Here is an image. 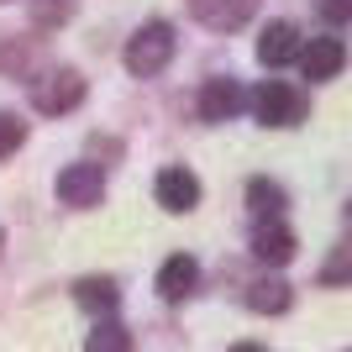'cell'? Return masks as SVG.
<instances>
[{
    "instance_id": "6da1fadb",
    "label": "cell",
    "mask_w": 352,
    "mask_h": 352,
    "mask_svg": "<svg viewBox=\"0 0 352 352\" xmlns=\"http://www.w3.org/2000/svg\"><path fill=\"white\" fill-rule=\"evenodd\" d=\"M248 105L263 126H300V121H305V95L294 85H284V79H263V85L248 95Z\"/></svg>"
},
{
    "instance_id": "7a4b0ae2",
    "label": "cell",
    "mask_w": 352,
    "mask_h": 352,
    "mask_svg": "<svg viewBox=\"0 0 352 352\" xmlns=\"http://www.w3.org/2000/svg\"><path fill=\"white\" fill-rule=\"evenodd\" d=\"M168 58H174V27L168 21H147V27H137V37H126V69L142 74V79L168 69Z\"/></svg>"
},
{
    "instance_id": "3957f363",
    "label": "cell",
    "mask_w": 352,
    "mask_h": 352,
    "mask_svg": "<svg viewBox=\"0 0 352 352\" xmlns=\"http://www.w3.org/2000/svg\"><path fill=\"white\" fill-rule=\"evenodd\" d=\"M79 100H85V74H74V69H53L47 79L32 85V105H37L43 116H63V111H74Z\"/></svg>"
},
{
    "instance_id": "277c9868",
    "label": "cell",
    "mask_w": 352,
    "mask_h": 352,
    "mask_svg": "<svg viewBox=\"0 0 352 352\" xmlns=\"http://www.w3.org/2000/svg\"><path fill=\"white\" fill-rule=\"evenodd\" d=\"M58 200L74 210H89V206H100L105 200V174L95 168V163H69L58 174Z\"/></svg>"
},
{
    "instance_id": "5b68a950",
    "label": "cell",
    "mask_w": 352,
    "mask_h": 352,
    "mask_svg": "<svg viewBox=\"0 0 352 352\" xmlns=\"http://www.w3.org/2000/svg\"><path fill=\"white\" fill-rule=\"evenodd\" d=\"M153 195H158V206L163 210H174V216H184V210L200 206V179L190 174V168H163L158 179H153Z\"/></svg>"
},
{
    "instance_id": "8992f818",
    "label": "cell",
    "mask_w": 352,
    "mask_h": 352,
    "mask_svg": "<svg viewBox=\"0 0 352 352\" xmlns=\"http://www.w3.org/2000/svg\"><path fill=\"white\" fill-rule=\"evenodd\" d=\"M342 63H347L342 37H310V43H300V69H305V79H337Z\"/></svg>"
},
{
    "instance_id": "52a82bcc",
    "label": "cell",
    "mask_w": 352,
    "mask_h": 352,
    "mask_svg": "<svg viewBox=\"0 0 352 352\" xmlns=\"http://www.w3.org/2000/svg\"><path fill=\"white\" fill-rule=\"evenodd\" d=\"M195 21H206L210 32H236L258 16V0H190Z\"/></svg>"
},
{
    "instance_id": "ba28073f",
    "label": "cell",
    "mask_w": 352,
    "mask_h": 352,
    "mask_svg": "<svg viewBox=\"0 0 352 352\" xmlns=\"http://www.w3.org/2000/svg\"><path fill=\"white\" fill-rule=\"evenodd\" d=\"M252 258L268 268H284L294 258V232L284 221H258V232H252Z\"/></svg>"
},
{
    "instance_id": "9c48e42d",
    "label": "cell",
    "mask_w": 352,
    "mask_h": 352,
    "mask_svg": "<svg viewBox=\"0 0 352 352\" xmlns=\"http://www.w3.org/2000/svg\"><path fill=\"white\" fill-rule=\"evenodd\" d=\"M242 105H248V89L236 79H206V89H200V116L206 121H232Z\"/></svg>"
},
{
    "instance_id": "30bf717a",
    "label": "cell",
    "mask_w": 352,
    "mask_h": 352,
    "mask_svg": "<svg viewBox=\"0 0 352 352\" xmlns=\"http://www.w3.org/2000/svg\"><path fill=\"white\" fill-rule=\"evenodd\" d=\"M258 58H263L268 69L300 58V32H294V21H268L263 37H258Z\"/></svg>"
},
{
    "instance_id": "8fae6325",
    "label": "cell",
    "mask_w": 352,
    "mask_h": 352,
    "mask_svg": "<svg viewBox=\"0 0 352 352\" xmlns=\"http://www.w3.org/2000/svg\"><path fill=\"white\" fill-rule=\"evenodd\" d=\"M195 284H200V263H195L190 252H174V258L158 268V294L163 300H190Z\"/></svg>"
},
{
    "instance_id": "7c38bea8",
    "label": "cell",
    "mask_w": 352,
    "mask_h": 352,
    "mask_svg": "<svg viewBox=\"0 0 352 352\" xmlns=\"http://www.w3.org/2000/svg\"><path fill=\"white\" fill-rule=\"evenodd\" d=\"M74 300H79L89 316L111 321V316H116V305H121V289H116V279H105V274H89V279L74 284Z\"/></svg>"
},
{
    "instance_id": "4fadbf2b",
    "label": "cell",
    "mask_w": 352,
    "mask_h": 352,
    "mask_svg": "<svg viewBox=\"0 0 352 352\" xmlns=\"http://www.w3.org/2000/svg\"><path fill=\"white\" fill-rule=\"evenodd\" d=\"M289 300H294V289L284 279H258L248 289V305L258 310V316H284V310H289Z\"/></svg>"
},
{
    "instance_id": "5bb4252c",
    "label": "cell",
    "mask_w": 352,
    "mask_h": 352,
    "mask_svg": "<svg viewBox=\"0 0 352 352\" xmlns=\"http://www.w3.org/2000/svg\"><path fill=\"white\" fill-rule=\"evenodd\" d=\"M248 206L258 221H279L284 216V190L274 184V179H252L248 184Z\"/></svg>"
},
{
    "instance_id": "9a60e30c",
    "label": "cell",
    "mask_w": 352,
    "mask_h": 352,
    "mask_svg": "<svg viewBox=\"0 0 352 352\" xmlns=\"http://www.w3.org/2000/svg\"><path fill=\"white\" fill-rule=\"evenodd\" d=\"M85 352H137V347H132V331H126V326L100 321V326L85 337Z\"/></svg>"
},
{
    "instance_id": "2e32d148",
    "label": "cell",
    "mask_w": 352,
    "mask_h": 352,
    "mask_svg": "<svg viewBox=\"0 0 352 352\" xmlns=\"http://www.w3.org/2000/svg\"><path fill=\"white\" fill-rule=\"evenodd\" d=\"M74 16V0H32V21L43 32H53V27H63Z\"/></svg>"
},
{
    "instance_id": "e0dca14e",
    "label": "cell",
    "mask_w": 352,
    "mask_h": 352,
    "mask_svg": "<svg viewBox=\"0 0 352 352\" xmlns=\"http://www.w3.org/2000/svg\"><path fill=\"white\" fill-rule=\"evenodd\" d=\"M21 142H27V121L16 116V111H0V158L21 153Z\"/></svg>"
},
{
    "instance_id": "ac0fdd59",
    "label": "cell",
    "mask_w": 352,
    "mask_h": 352,
    "mask_svg": "<svg viewBox=\"0 0 352 352\" xmlns=\"http://www.w3.org/2000/svg\"><path fill=\"white\" fill-rule=\"evenodd\" d=\"M321 284H352V248H337L321 268Z\"/></svg>"
},
{
    "instance_id": "d6986e66",
    "label": "cell",
    "mask_w": 352,
    "mask_h": 352,
    "mask_svg": "<svg viewBox=\"0 0 352 352\" xmlns=\"http://www.w3.org/2000/svg\"><path fill=\"white\" fill-rule=\"evenodd\" d=\"M316 11H321V21H331V27H347L352 21V0H316Z\"/></svg>"
},
{
    "instance_id": "ffe728a7",
    "label": "cell",
    "mask_w": 352,
    "mask_h": 352,
    "mask_svg": "<svg viewBox=\"0 0 352 352\" xmlns=\"http://www.w3.org/2000/svg\"><path fill=\"white\" fill-rule=\"evenodd\" d=\"M226 352H268V347H258V342H236V347H226Z\"/></svg>"
},
{
    "instance_id": "44dd1931",
    "label": "cell",
    "mask_w": 352,
    "mask_h": 352,
    "mask_svg": "<svg viewBox=\"0 0 352 352\" xmlns=\"http://www.w3.org/2000/svg\"><path fill=\"white\" fill-rule=\"evenodd\" d=\"M347 226H352V200H347Z\"/></svg>"
},
{
    "instance_id": "7402d4cb",
    "label": "cell",
    "mask_w": 352,
    "mask_h": 352,
    "mask_svg": "<svg viewBox=\"0 0 352 352\" xmlns=\"http://www.w3.org/2000/svg\"><path fill=\"white\" fill-rule=\"evenodd\" d=\"M0 248H6V236H0Z\"/></svg>"
}]
</instances>
